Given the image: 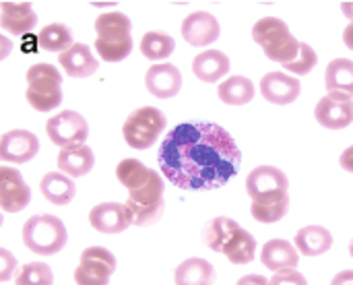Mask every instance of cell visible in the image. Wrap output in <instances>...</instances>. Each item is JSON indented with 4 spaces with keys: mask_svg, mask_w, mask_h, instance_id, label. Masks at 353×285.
I'll return each mask as SVG.
<instances>
[{
    "mask_svg": "<svg viewBox=\"0 0 353 285\" xmlns=\"http://www.w3.org/2000/svg\"><path fill=\"white\" fill-rule=\"evenodd\" d=\"M314 118L321 126L329 130L347 128L353 122V99L352 95L331 91L327 93L314 108Z\"/></svg>",
    "mask_w": 353,
    "mask_h": 285,
    "instance_id": "cell-12",
    "label": "cell"
},
{
    "mask_svg": "<svg viewBox=\"0 0 353 285\" xmlns=\"http://www.w3.org/2000/svg\"><path fill=\"white\" fill-rule=\"evenodd\" d=\"M145 85L151 95H155L159 99H170V97L178 95L182 89V75L170 62L153 64L145 75Z\"/></svg>",
    "mask_w": 353,
    "mask_h": 285,
    "instance_id": "cell-18",
    "label": "cell"
},
{
    "mask_svg": "<svg viewBox=\"0 0 353 285\" xmlns=\"http://www.w3.org/2000/svg\"><path fill=\"white\" fill-rule=\"evenodd\" d=\"M341 10H343V14L353 23V2H341Z\"/></svg>",
    "mask_w": 353,
    "mask_h": 285,
    "instance_id": "cell-39",
    "label": "cell"
},
{
    "mask_svg": "<svg viewBox=\"0 0 353 285\" xmlns=\"http://www.w3.org/2000/svg\"><path fill=\"white\" fill-rule=\"evenodd\" d=\"M203 242L234 265H248L256 257V240L232 217H213L203 228Z\"/></svg>",
    "mask_w": 353,
    "mask_h": 285,
    "instance_id": "cell-4",
    "label": "cell"
},
{
    "mask_svg": "<svg viewBox=\"0 0 353 285\" xmlns=\"http://www.w3.org/2000/svg\"><path fill=\"white\" fill-rule=\"evenodd\" d=\"M0 259H2V282H8L17 273V259L6 248L0 250Z\"/></svg>",
    "mask_w": 353,
    "mask_h": 285,
    "instance_id": "cell-34",
    "label": "cell"
},
{
    "mask_svg": "<svg viewBox=\"0 0 353 285\" xmlns=\"http://www.w3.org/2000/svg\"><path fill=\"white\" fill-rule=\"evenodd\" d=\"M112 4H114V2H93V6H101V8H103V6H112Z\"/></svg>",
    "mask_w": 353,
    "mask_h": 285,
    "instance_id": "cell-40",
    "label": "cell"
},
{
    "mask_svg": "<svg viewBox=\"0 0 353 285\" xmlns=\"http://www.w3.org/2000/svg\"><path fill=\"white\" fill-rule=\"evenodd\" d=\"M23 244L31 253L39 257H52L58 255L66 242H68V232L62 219L56 215H33L25 222L23 226Z\"/></svg>",
    "mask_w": 353,
    "mask_h": 285,
    "instance_id": "cell-8",
    "label": "cell"
},
{
    "mask_svg": "<svg viewBox=\"0 0 353 285\" xmlns=\"http://www.w3.org/2000/svg\"><path fill=\"white\" fill-rule=\"evenodd\" d=\"M217 95L228 106H246L254 99V83L242 75H234L219 83Z\"/></svg>",
    "mask_w": 353,
    "mask_h": 285,
    "instance_id": "cell-27",
    "label": "cell"
},
{
    "mask_svg": "<svg viewBox=\"0 0 353 285\" xmlns=\"http://www.w3.org/2000/svg\"><path fill=\"white\" fill-rule=\"evenodd\" d=\"M116 178L128 193L126 207L132 213V226L147 228L157 224L165 211L161 174L128 157L116 166Z\"/></svg>",
    "mask_w": 353,
    "mask_h": 285,
    "instance_id": "cell-2",
    "label": "cell"
},
{
    "mask_svg": "<svg viewBox=\"0 0 353 285\" xmlns=\"http://www.w3.org/2000/svg\"><path fill=\"white\" fill-rule=\"evenodd\" d=\"M89 224L99 234H120L132 224V213L120 203H99L89 211Z\"/></svg>",
    "mask_w": 353,
    "mask_h": 285,
    "instance_id": "cell-16",
    "label": "cell"
},
{
    "mask_svg": "<svg viewBox=\"0 0 353 285\" xmlns=\"http://www.w3.org/2000/svg\"><path fill=\"white\" fill-rule=\"evenodd\" d=\"M165 122L168 120H165L161 110H157L153 106L137 108L134 112L128 114V118L122 126L124 143L132 149H139V151L149 149L161 137Z\"/></svg>",
    "mask_w": 353,
    "mask_h": 285,
    "instance_id": "cell-9",
    "label": "cell"
},
{
    "mask_svg": "<svg viewBox=\"0 0 353 285\" xmlns=\"http://www.w3.org/2000/svg\"><path fill=\"white\" fill-rule=\"evenodd\" d=\"M46 132L56 147L66 149L74 145H85L89 137V124L79 112L64 110L46 122Z\"/></svg>",
    "mask_w": 353,
    "mask_h": 285,
    "instance_id": "cell-11",
    "label": "cell"
},
{
    "mask_svg": "<svg viewBox=\"0 0 353 285\" xmlns=\"http://www.w3.org/2000/svg\"><path fill=\"white\" fill-rule=\"evenodd\" d=\"M316 64H319V54L314 52V48L310 43L302 41L298 58L294 62L285 64L283 68L290 70V75H294V77H302V75H308Z\"/></svg>",
    "mask_w": 353,
    "mask_h": 285,
    "instance_id": "cell-32",
    "label": "cell"
},
{
    "mask_svg": "<svg viewBox=\"0 0 353 285\" xmlns=\"http://www.w3.org/2000/svg\"><path fill=\"white\" fill-rule=\"evenodd\" d=\"M343 41H345V46L353 50V23H350L347 27H345V31H343Z\"/></svg>",
    "mask_w": 353,
    "mask_h": 285,
    "instance_id": "cell-38",
    "label": "cell"
},
{
    "mask_svg": "<svg viewBox=\"0 0 353 285\" xmlns=\"http://www.w3.org/2000/svg\"><path fill=\"white\" fill-rule=\"evenodd\" d=\"M331 285H353V271H341L333 277Z\"/></svg>",
    "mask_w": 353,
    "mask_h": 285,
    "instance_id": "cell-37",
    "label": "cell"
},
{
    "mask_svg": "<svg viewBox=\"0 0 353 285\" xmlns=\"http://www.w3.org/2000/svg\"><path fill=\"white\" fill-rule=\"evenodd\" d=\"M116 271V257L103 246H89L81 253L74 269L77 285H108Z\"/></svg>",
    "mask_w": 353,
    "mask_h": 285,
    "instance_id": "cell-10",
    "label": "cell"
},
{
    "mask_svg": "<svg viewBox=\"0 0 353 285\" xmlns=\"http://www.w3.org/2000/svg\"><path fill=\"white\" fill-rule=\"evenodd\" d=\"M58 62L64 72L72 79H87L97 72V58L85 43H72L66 52L58 54Z\"/></svg>",
    "mask_w": 353,
    "mask_h": 285,
    "instance_id": "cell-21",
    "label": "cell"
},
{
    "mask_svg": "<svg viewBox=\"0 0 353 285\" xmlns=\"http://www.w3.org/2000/svg\"><path fill=\"white\" fill-rule=\"evenodd\" d=\"M339 164H341V168H343L345 172L353 174V145L352 147H347V149L341 153V157H339Z\"/></svg>",
    "mask_w": 353,
    "mask_h": 285,
    "instance_id": "cell-35",
    "label": "cell"
},
{
    "mask_svg": "<svg viewBox=\"0 0 353 285\" xmlns=\"http://www.w3.org/2000/svg\"><path fill=\"white\" fill-rule=\"evenodd\" d=\"M29 106L37 112H52L62 104V75L54 64H33L25 72Z\"/></svg>",
    "mask_w": 353,
    "mask_h": 285,
    "instance_id": "cell-7",
    "label": "cell"
},
{
    "mask_svg": "<svg viewBox=\"0 0 353 285\" xmlns=\"http://www.w3.org/2000/svg\"><path fill=\"white\" fill-rule=\"evenodd\" d=\"M54 273L46 263H27L14 277V285H52Z\"/></svg>",
    "mask_w": 353,
    "mask_h": 285,
    "instance_id": "cell-31",
    "label": "cell"
},
{
    "mask_svg": "<svg viewBox=\"0 0 353 285\" xmlns=\"http://www.w3.org/2000/svg\"><path fill=\"white\" fill-rule=\"evenodd\" d=\"M219 33H221L219 21L215 19V14L207 12V10L190 12L182 21V37L190 46H196V48L211 46L213 41L219 39Z\"/></svg>",
    "mask_w": 353,
    "mask_h": 285,
    "instance_id": "cell-17",
    "label": "cell"
},
{
    "mask_svg": "<svg viewBox=\"0 0 353 285\" xmlns=\"http://www.w3.org/2000/svg\"><path fill=\"white\" fill-rule=\"evenodd\" d=\"M157 164L163 176L182 190H213L238 174L242 153L223 126L182 122L163 137Z\"/></svg>",
    "mask_w": 353,
    "mask_h": 285,
    "instance_id": "cell-1",
    "label": "cell"
},
{
    "mask_svg": "<svg viewBox=\"0 0 353 285\" xmlns=\"http://www.w3.org/2000/svg\"><path fill=\"white\" fill-rule=\"evenodd\" d=\"M300 91H302V85H300L298 77L281 72V70L267 72L261 79V93H263V97L269 104H275V106L294 104L300 97Z\"/></svg>",
    "mask_w": 353,
    "mask_h": 285,
    "instance_id": "cell-15",
    "label": "cell"
},
{
    "mask_svg": "<svg viewBox=\"0 0 353 285\" xmlns=\"http://www.w3.org/2000/svg\"><path fill=\"white\" fill-rule=\"evenodd\" d=\"M261 263L273 273L294 271L300 263V250L288 240H269L263 246Z\"/></svg>",
    "mask_w": 353,
    "mask_h": 285,
    "instance_id": "cell-20",
    "label": "cell"
},
{
    "mask_svg": "<svg viewBox=\"0 0 353 285\" xmlns=\"http://www.w3.org/2000/svg\"><path fill=\"white\" fill-rule=\"evenodd\" d=\"M0 203L4 213H19L31 203V190L19 170L10 166L0 168Z\"/></svg>",
    "mask_w": 353,
    "mask_h": 285,
    "instance_id": "cell-13",
    "label": "cell"
},
{
    "mask_svg": "<svg viewBox=\"0 0 353 285\" xmlns=\"http://www.w3.org/2000/svg\"><path fill=\"white\" fill-rule=\"evenodd\" d=\"M39 190L43 199L52 205H68L77 195L74 182L62 172H48L39 182Z\"/></svg>",
    "mask_w": 353,
    "mask_h": 285,
    "instance_id": "cell-25",
    "label": "cell"
},
{
    "mask_svg": "<svg viewBox=\"0 0 353 285\" xmlns=\"http://www.w3.org/2000/svg\"><path fill=\"white\" fill-rule=\"evenodd\" d=\"M290 180L275 166H259L246 178L250 213L261 224H277L290 211Z\"/></svg>",
    "mask_w": 353,
    "mask_h": 285,
    "instance_id": "cell-3",
    "label": "cell"
},
{
    "mask_svg": "<svg viewBox=\"0 0 353 285\" xmlns=\"http://www.w3.org/2000/svg\"><path fill=\"white\" fill-rule=\"evenodd\" d=\"M37 23V14L29 2H2L0 4V25L6 33L19 37L29 33Z\"/></svg>",
    "mask_w": 353,
    "mask_h": 285,
    "instance_id": "cell-19",
    "label": "cell"
},
{
    "mask_svg": "<svg viewBox=\"0 0 353 285\" xmlns=\"http://www.w3.org/2000/svg\"><path fill=\"white\" fill-rule=\"evenodd\" d=\"M174 48V37L161 31H147L141 39V54L149 60H165L168 56H172Z\"/></svg>",
    "mask_w": 353,
    "mask_h": 285,
    "instance_id": "cell-30",
    "label": "cell"
},
{
    "mask_svg": "<svg viewBox=\"0 0 353 285\" xmlns=\"http://www.w3.org/2000/svg\"><path fill=\"white\" fill-rule=\"evenodd\" d=\"M39 151V141L31 130L14 128L0 139V157L6 164H27Z\"/></svg>",
    "mask_w": 353,
    "mask_h": 285,
    "instance_id": "cell-14",
    "label": "cell"
},
{
    "mask_svg": "<svg viewBox=\"0 0 353 285\" xmlns=\"http://www.w3.org/2000/svg\"><path fill=\"white\" fill-rule=\"evenodd\" d=\"M232 68L230 58L221 50H205L194 56L192 60V72L203 83H217L221 81Z\"/></svg>",
    "mask_w": 353,
    "mask_h": 285,
    "instance_id": "cell-22",
    "label": "cell"
},
{
    "mask_svg": "<svg viewBox=\"0 0 353 285\" xmlns=\"http://www.w3.org/2000/svg\"><path fill=\"white\" fill-rule=\"evenodd\" d=\"M350 255H352V259H353V240H352V244H350Z\"/></svg>",
    "mask_w": 353,
    "mask_h": 285,
    "instance_id": "cell-41",
    "label": "cell"
},
{
    "mask_svg": "<svg viewBox=\"0 0 353 285\" xmlns=\"http://www.w3.org/2000/svg\"><path fill=\"white\" fill-rule=\"evenodd\" d=\"M236 285H271L269 279H265L263 275H256V273H252V275H246V277H242L240 282Z\"/></svg>",
    "mask_w": 353,
    "mask_h": 285,
    "instance_id": "cell-36",
    "label": "cell"
},
{
    "mask_svg": "<svg viewBox=\"0 0 353 285\" xmlns=\"http://www.w3.org/2000/svg\"><path fill=\"white\" fill-rule=\"evenodd\" d=\"M333 246V234L323 226H306L296 234V248L304 257H321Z\"/></svg>",
    "mask_w": 353,
    "mask_h": 285,
    "instance_id": "cell-26",
    "label": "cell"
},
{
    "mask_svg": "<svg viewBox=\"0 0 353 285\" xmlns=\"http://www.w3.org/2000/svg\"><path fill=\"white\" fill-rule=\"evenodd\" d=\"M56 164H58V170L62 174H66L70 178H81L93 170L95 155L87 145H74V147L60 149Z\"/></svg>",
    "mask_w": 353,
    "mask_h": 285,
    "instance_id": "cell-23",
    "label": "cell"
},
{
    "mask_svg": "<svg viewBox=\"0 0 353 285\" xmlns=\"http://www.w3.org/2000/svg\"><path fill=\"white\" fill-rule=\"evenodd\" d=\"M254 41L263 48L265 56L279 64H290L298 58L302 41L294 37L288 23L279 17H263L252 27Z\"/></svg>",
    "mask_w": 353,
    "mask_h": 285,
    "instance_id": "cell-6",
    "label": "cell"
},
{
    "mask_svg": "<svg viewBox=\"0 0 353 285\" xmlns=\"http://www.w3.org/2000/svg\"><path fill=\"white\" fill-rule=\"evenodd\" d=\"M132 25L124 12L110 10L95 19V50L105 62H120L132 50Z\"/></svg>",
    "mask_w": 353,
    "mask_h": 285,
    "instance_id": "cell-5",
    "label": "cell"
},
{
    "mask_svg": "<svg viewBox=\"0 0 353 285\" xmlns=\"http://www.w3.org/2000/svg\"><path fill=\"white\" fill-rule=\"evenodd\" d=\"M325 85L331 91L345 93L353 97V60L350 58H335L329 62L325 70Z\"/></svg>",
    "mask_w": 353,
    "mask_h": 285,
    "instance_id": "cell-28",
    "label": "cell"
},
{
    "mask_svg": "<svg viewBox=\"0 0 353 285\" xmlns=\"http://www.w3.org/2000/svg\"><path fill=\"white\" fill-rule=\"evenodd\" d=\"M37 43L43 52H66L72 46V33L62 23H50L41 27L37 35Z\"/></svg>",
    "mask_w": 353,
    "mask_h": 285,
    "instance_id": "cell-29",
    "label": "cell"
},
{
    "mask_svg": "<svg viewBox=\"0 0 353 285\" xmlns=\"http://www.w3.org/2000/svg\"><path fill=\"white\" fill-rule=\"evenodd\" d=\"M271 285H308L306 277L300 271H283V273H275L273 279H269Z\"/></svg>",
    "mask_w": 353,
    "mask_h": 285,
    "instance_id": "cell-33",
    "label": "cell"
},
{
    "mask_svg": "<svg viewBox=\"0 0 353 285\" xmlns=\"http://www.w3.org/2000/svg\"><path fill=\"white\" fill-rule=\"evenodd\" d=\"M217 279L215 267L199 257L186 259L180 263L174 271V282L176 285H213Z\"/></svg>",
    "mask_w": 353,
    "mask_h": 285,
    "instance_id": "cell-24",
    "label": "cell"
}]
</instances>
